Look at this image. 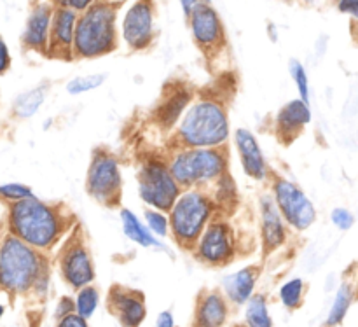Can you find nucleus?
<instances>
[{
	"mask_svg": "<svg viewBox=\"0 0 358 327\" xmlns=\"http://www.w3.org/2000/svg\"><path fill=\"white\" fill-rule=\"evenodd\" d=\"M10 235L35 251L49 249L63 231L62 214L37 196L16 202L9 209Z\"/></svg>",
	"mask_w": 358,
	"mask_h": 327,
	"instance_id": "obj_1",
	"label": "nucleus"
},
{
	"mask_svg": "<svg viewBox=\"0 0 358 327\" xmlns=\"http://www.w3.org/2000/svg\"><path fill=\"white\" fill-rule=\"evenodd\" d=\"M117 6L108 2H91L77 16L73 30V56L96 58L117 48Z\"/></svg>",
	"mask_w": 358,
	"mask_h": 327,
	"instance_id": "obj_2",
	"label": "nucleus"
},
{
	"mask_svg": "<svg viewBox=\"0 0 358 327\" xmlns=\"http://www.w3.org/2000/svg\"><path fill=\"white\" fill-rule=\"evenodd\" d=\"M185 149H217L229 137L226 109L213 100H199L185 111L177 132Z\"/></svg>",
	"mask_w": 358,
	"mask_h": 327,
	"instance_id": "obj_3",
	"label": "nucleus"
},
{
	"mask_svg": "<svg viewBox=\"0 0 358 327\" xmlns=\"http://www.w3.org/2000/svg\"><path fill=\"white\" fill-rule=\"evenodd\" d=\"M44 265L35 249L9 233L0 244V289L9 294L28 293Z\"/></svg>",
	"mask_w": 358,
	"mask_h": 327,
	"instance_id": "obj_4",
	"label": "nucleus"
},
{
	"mask_svg": "<svg viewBox=\"0 0 358 327\" xmlns=\"http://www.w3.org/2000/svg\"><path fill=\"white\" fill-rule=\"evenodd\" d=\"M213 214V203L208 195L199 189L185 191L175 200L170 209L168 226L175 240L184 249H194Z\"/></svg>",
	"mask_w": 358,
	"mask_h": 327,
	"instance_id": "obj_5",
	"label": "nucleus"
},
{
	"mask_svg": "<svg viewBox=\"0 0 358 327\" xmlns=\"http://www.w3.org/2000/svg\"><path fill=\"white\" fill-rule=\"evenodd\" d=\"M178 188H192L215 181L227 174V154L217 149H184L171 158L168 165Z\"/></svg>",
	"mask_w": 358,
	"mask_h": 327,
	"instance_id": "obj_6",
	"label": "nucleus"
},
{
	"mask_svg": "<svg viewBox=\"0 0 358 327\" xmlns=\"http://www.w3.org/2000/svg\"><path fill=\"white\" fill-rule=\"evenodd\" d=\"M140 198L157 212H170L175 200L180 196V188L171 177L168 165L150 160L138 172Z\"/></svg>",
	"mask_w": 358,
	"mask_h": 327,
	"instance_id": "obj_7",
	"label": "nucleus"
},
{
	"mask_svg": "<svg viewBox=\"0 0 358 327\" xmlns=\"http://www.w3.org/2000/svg\"><path fill=\"white\" fill-rule=\"evenodd\" d=\"M87 193L103 205L115 207L121 200L122 177L117 160L107 151H94L86 179Z\"/></svg>",
	"mask_w": 358,
	"mask_h": 327,
	"instance_id": "obj_8",
	"label": "nucleus"
},
{
	"mask_svg": "<svg viewBox=\"0 0 358 327\" xmlns=\"http://www.w3.org/2000/svg\"><path fill=\"white\" fill-rule=\"evenodd\" d=\"M273 193H275L273 202H275L280 216L294 230L304 231L313 226V223L317 221V210L299 186L294 184L289 179H276Z\"/></svg>",
	"mask_w": 358,
	"mask_h": 327,
	"instance_id": "obj_9",
	"label": "nucleus"
},
{
	"mask_svg": "<svg viewBox=\"0 0 358 327\" xmlns=\"http://www.w3.org/2000/svg\"><path fill=\"white\" fill-rule=\"evenodd\" d=\"M196 256L206 265H226L234 256V233L224 221L206 224L194 245Z\"/></svg>",
	"mask_w": 358,
	"mask_h": 327,
	"instance_id": "obj_10",
	"label": "nucleus"
},
{
	"mask_svg": "<svg viewBox=\"0 0 358 327\" xmlns=\"http://www.w3.org/2000/svg\"><path fill=\"white\" fill-rule=\"evenodd\" d=\"M187 20L191 23L192 37L203 51L210 55V53H217L220 46H224L226 42L224 25L212 4L199 2Z\"/></svg>",
	"mask_w": 358,
	"mask_h": 327,
	"instance_id": "obj_11",
	"label": "nucleus"
},
{
	"mask_svg": "<svg viewBox=\"0 0 358 327\" xmlns=\"http://www.w3.org/2000/svg\"><path fill=\"white\" fill-rule=\"evenodd\" d=\"M59 268H62L63 279L73 289H83V287L91 286V282L94 280V266L90 252L84 247L83 242L77 240V238H72L63 249Z\"/></svg>",
	"mask_w": 358,
	"mask_h": 327,
	"instance_id": "obj_12",
	"label": "nucleus"
},
{
	"mask_svg": "<svg viewBox=\"0 0 358 327\" xmlns=\"http://www.w3.org/2000/svg\"><path fill=\"white\" fill-rule=\"evenodd\" d=\"M154 37V6L135 2L122 20V39L135 51L149 48Z\"/></svg>",
	"mask_w": 358,
	"mask_h": 327,
	"instance_id": "obj_13",
	"label": "nucleus"
},
{
	"mask_svg": "<svg viewBox=\"0 0 358 327\" xmlns=\"http://www.w3.org/2000/svg\"><path fill=\"white\" fill-rule=\"evenodd\" d=\"M77 13L65 7L63 4L55 6L52 11L51 28H49V42L45 55L59 60L73 58V30H76Z\"/></svg>",
	"mask_w": 358,
	"mask_h": 327,
	"instance_id": "obj_14",
	"label": "nucleus"
},
{
	"mask_svg": "<svg viewBox=\"0 0 358 327\" xmlns=\"http://www.w3.org/2000/svg\"><path fill=\"white\" fill-rule=\"evenodd\" d=\"M108 308L122 327H140L145 321V301L138 291L114 286L108 294Z\"/></svg>",
	"mask_w": 358,
	"mask_h": 327,
	"instance_id": "obj_15",
	"label": "nucleus"
},
{
	"mask_svg": "<svg viewBox=\"0 0 358 327\" xmlns=\"http://www.w3.org/2000/svg\"><path fill=\"white\" fill-rule=\"evenodd\" d=\"M311 109L301 100H290L276 114L275 132L280 142L292 144L303 133L304 126L310 125Z\"/></svg>",
	"mask_w": 358,
	"mask_h": 327,
	"instance_id": "obj_16",
	"label": "nucleus"
},
{
	"mask_svg": "<svg viewBox=\"0 0 358 327\" xmlns=\"http://www.w3.org/2000/svg\"><path fill=\"white\" fill-rule=\"evenodd\" d=\"M52 11H55V6H51V4H35L31 7V13L23 30L24 48L38 53H48Z\"/></svg>",
	"mask_w": 358,
	"mask_h": 327,
	"instance_id": "obj_17",
	"label": "nucleus"
},
{
	"mask_svg": "<svg viewBox=\"0 0 358 327\" xmlns=\"http://www.w3.org/2000/svg\"><path fill=\"white\" fill-rule=\"evenodd\" d=\"M234 144H236V149L240 153L241 165H243V170L248 177L255 179V181H266L268 177V165H266L264 154L262 149L259 147L257 139L254 137V133L250 130L238 128L234 132Z\"/></svg>",
	"mask_w": 358,
	"mask_h": 327,
	"instance_id": "obj_18",
	"label": "nucleus"
},
{
	"mask_svg": "<svg viewBox=\"0 0 358 327\" xmlns=\"http://www.w3.org/2000/svg\"><path fill=\"white\" fill-rule=\"evenodd\" d=\"M261 231H262V247L264 254H271L278 247H282L287 240L285 224L282 216L276 209L271 196H262L261 198Z\"/></svg>",
	"mask_w": 358,
	"mask_h": 327,
	"instance_id": "obj_19",
	"label": "nucleus"
},
{
	"mask_svg": "<svg viewBox=\"0 0 358 327\" xmlns=\"http://www.w3.org/2000/svg\"><path fill=\"white\" fill-rule=\"evenodd\" d=\"M229 307L226 298L219 291H206L199 296L194 312V326L192 327H222L226 324Z\"/></svg>",
	"mask_w": 358,
	"mask_h": 327,
	"instance_id": "obj_20",
	"label": "nucleus"
},
{
	"mask_svg": "<svg viewBox=\"0 0 358 327\" xmlns=\"http://www.w3.org/2000/svg\"><path fill=\"white\" fill-rule=\"evenodd\" d=\"M259 272L257 266L243 268L236 273L224 277L222 289L226 293L227 300L233 301L234 305H245L252 296H254L255 284H257Z\"/></svg>",
	"mask_w": 358,
	"mask_h": 327,
	"instance_id": "obj_21",
	"label": "nucleus"
},
{
	"mask_svg": "<svg viewBox=\"0 0 358 327\" xmlns=\"http://www.w3.org/2000/svg\"><path fill=\"white\" fill-rule=\"evenodd\" d=\"M191 97V91L185 90L184 86H175L168 90L156 111V118L159 119L161 125L173 126L177 119L180 118L182 112L187 109Z\"/></svg>",
	"mask_w": 358,
	"mask_h": 327,
	"instance_id": "obj_22",
	"label": "nucleus"
},
{
	"mask_svg": "<svg viewBox=\"0 0 358 327\" xmlns=\"http://www.w3.org/2000/svg\"><path fill=\"white\" fill-rule=\"evenodd\" d=\"M121 223L122 231H124V235L131 242L142 245V247H161V242L156 240V237L147 230L145 224H143L131 210H121Z\"/></svg>",
	"mask_w": 358,
	"mask_h": 327,
	"instance_id": "obj_23",
	"label": "nucleus"
},
{
	"mask_svg": "<svg viewBox=\"0 0 358 327\" xmlns=\"http://www.w3.org/2000/svg\"><path fill=\"white\" fill-rule=\"evenodd\" d=\"M353 296H355V293H353L352 284H348V282L341 284V287H339L338 293H336L334 303H332L331 310H329L325 326L336 327L345 321L346 314H348L350 307H352V303H353Z\"/></svg>",
	"mask_w": 358,
	"mask_h": 327,
	"instance_id": "obj_24",
	"label": "nucleus"
},
{
	"mask_svg": "<svg viewBox=\"0 0 358 327\" xmlns=\"http://www.w3.org/2000/svg\"><path fill=\"white\" fill-rule=\"evenodd\" d=\"M245 322H247V327H273V319L269 315L266 296L254 294L245 303Z\"/></svg>",
	"mask_w": 358,
	"mask_h": 327,
	"instance_id": "obj_25",
	"label": "nucleus"
},
{
	"mask_svg": "<svg viewBox=\"0 0 358 327\" xmlns=\"http://www.w3.org/2000/svg\"><path fill=\"white\" fill-rule=\"evenodd\" d=\"M45 100V88H35V90L27 91L20 95L14 102V114L20 119H28L41 109Z\"/></svg>",
	"mask_w": 358,
	"mask_h": 327,
	"instance_id": "obj_26",
	"label": "nucleus"
},
{
	"mask_svg": "<svg viewBox=\"0 0 358 327\" xmlns=\"http://www.w3.org/2000/svg\"><path fill=\"white\" fill-rule=\"evenodd\" d=\"M98 301H100V294H98V291L93 286L83 287V289H79L76 301H73L76 314L83 317L84 321H87L96 312Z\"/></svg>",
	"mask_w": 358,
	"mask_h": 327,
	"instance_id": "obj_27",
	"label": "nucleus"
},
{
	"mask_svg": "<svg viewBox=\"0 0 358 327\" xmlns=\"http://www.w3.org/2000/svg\"><path fill=\"white\" fill-rule=\"evenodd\" d=\"M304 298V280L303 279H292L285 282L280 289V300H282L283 307L289 310H296L301 307Z\"/></svg>",
	"mask_w": 358,
	"mask_h": 327,
	"instance_id": "obj_28",
	"label": "nucleus"
},
{
	"mask_svg": "<svg viewBox=\"0 0 358 327\" xmlns=\"http://www.w3.org/2000/svg\"><path fill=\"white\" fill-rule=\"evenodd\" d=\"M105 79H107L105 74H87V76L73 77L72 81L66 83V91H69L70 95L87 93V91H93L96 90V88H100Z\"/></svg>",
	"mask_w": 358,
	"mask_h": 327,
	"instance_id": "obj_29",
	"label": "nucleus"
},
{
	"mask_svg": "<svg viewBox=\"0 0 358 327\" xmlns=\"http://www.w3.org/2000/svg\"><path fill=\"white\" fill-rule=\"evenodd\" d=\"M289 72L297 84L299 100L310 105V81H308V74H306V69H304V65L299 62V60L292 58L289 63Z\"/></svg>",
	"mask_w": 358,
	"mask_h": 327,
	"instance_id": "obj_30",
	"label": "nucleus"
},
{
	"mask_svg": "<svg viewBox=\"0 0 358 327\" xmlns=\"http://www.w3.org/2000/svg\"><path fill=\"white\" fill-rule=\"evenodd\" d=\"M145 228L152 235L157 237H166L168 230V217L164 214L157 212V210H145Z\"/></svg>",
	"mask_w": 358,
	"mask_h": 327,
	"instance_id": "obj_31",
	"label": "nucleus"
},
{
	"mask_svg": "<svg viewBox=\"0 0 358 327\" xmlns=\"http://www.w3.org/2000/svg\"><path fill=\"white\" fill-rule=\"evenodd\" d=\"M34 196V191L31 188L24 184H17V182H10V184L0 186V198L7 200V202H21L24 198H30Z\"/></svg>",
	"mask_w": 358,
	"mask_h": 327,
	"instance_id": "obj_32",
	"label": "nucleus"
},
{
	"mask_svg": "<svg viewBox=\"0 0 358 327\" xmlns=\"http://www.w3.org/2000/svg\"><path fill=\"white\" fill-rule=\"evenodd\" d=\"M331 219L332 224L341 231L352 230L353 224H355V216H353L348 209H343V207H338V209L332 210Z\"/></svg>",
	"mask_w": 358,
	"mask_h": 327,
	"instance_id": "obj_33",
	"label": "nucleus"
},
{
	"mask_svg": "<svg viewBox=\"0 0 358 327\" xmlns=\"http://www.w3.org/2000/svg\"><path fill=\"white\" fill-rule=\"evenodd\" d=\"M56 327H90L87 326V321H84L83 317H79L77 314H70L66 317L59 319Z\"/></svg>",
	"mask_w": 358,
	"mask_h": 327,
	"instance_id": "obj_34",
	"label": "nucleus"
},
{
	"mask_svg": "<svg viewBox=\"0 0 358 327\" xmlns=\"http://www.w3.org/2000/svg\"><path fill=\"white\" fill-rule=\"evenodd\" d=\"M70 314H76V308H73V301L70 298H62L56 307V319H63Z\"/></svg>",
	"mask_w": 358,
	"mask_h": 327,
	"instance_id": "obj_35",
	"label": "nucleus"
},
{
	"mask_svg": "<svg viewBox=\"0 0 358 327\" xmlns=\"http://www.w3.org/2000/svg\"><path fill=\"white\" fill-rule=\"evenodd\" d=\"M10 67V55L9 49H7L6 41L0 37V76L7 72V69Z\"/></svg>",
	"mask_w": 358,
	"mask_h": 327,
	"instance_id": "obj_36",
	"label": "nucleus"
},
{
	"mask_svg": "<svg viewBox=\"0 0 358 327\" xmlns=\"http://www.w3.org/2000/svg\"><path fill=\"white\" fill-rule=\"evenodd\" d=\"M62 4L65 7H69V9H72L73 13H84L91 6V0H66V2Z\"/></svg>",
	"mask_w": 358,
	"mask_h": 327,
	"instance_id": "obj_37",
	"label": "nucleus"
},
{
	"mask_svg": "<svg viewBox=\"0 0 358 327\" xmlns=\"http://www.w3.org/2000/svg\"><path fill=\"white\" fill-rule=\"evenodd\" d=\"M339 11H341V13L352 14L353 18H357L358 2L357 0H343V2H339Z\"/></svg>",
	"mask_w": 358,
	"mask_h": 327,
	"instance_id": "obj_38",
	"label": "nucleus"
},
{
	"mask_svg": "<svg viewBox=\"0 0 358 327\" xmlns=\"http://www.w3.org/2000/svg\"><path fill=\"white\" fill-rule=\"evenodd\" d=\"M156 327H175V319L170 312H163V314L157 315Z\"/></svg>",
	"mask_w": 358,
	"mask_h": 327,
	"instance_id": "obj_39",
	"label": "nucleus"
},
{
	"mask_svg": "<svg viewBox=\"0 0 358 327\" xmlns=\"http://www.w3.org/2000/svg\"><path fill=\"white\" fill-rule=\"evenodd\" d=\"M198 4L199 2H194V0H184V2H182V9H184V13H185V16H191L192 14V11L196 9V7H198Z\"/></svg>",
	"mask_w": 358,
	"mask_h": 327,
	"instance_id": "obj_40",
	"label": "nucleus"
},
{
	"mask_svg": "<svg viewBox=\"0 0 358 327\" xmlns=\"http://www.w3.org/2000/svg\"><path fill=\"white\" fill-rule=\"evenodd\" d=\"M3 310H6V308H3L2 305H0V319H2V315H3Z\"/></svg>",
	"mask_w": 358,
	"mask_h": 327,
	"instance_id": "obj_41",
	"label": "nucleus"
}]
</instances>
